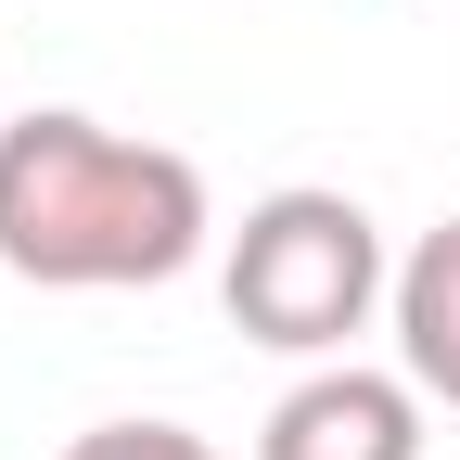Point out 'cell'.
Here are the masks:
<instances>
[{
	"mask_svg": "<svg viewBox=\"0 0 460 460\" xmlns=\"http://www.w3.org/2000/svg\"><path fill=\"white\" fill-rule=\"evenodd\" d=\"M65 460H217V447H205L192 422H90Z\"/></svg>",
	"mask_w": 460,
	"mask_h": 460,
	"instance_id": "5",
	"label": "cell"
},
{
	"mask_svg": "<svg viewBox=\"0 0 460 460\" xmlns=\"http://www.w3.org/2000/svg\"><path fill=\"white\" fill-rule=\"evenodd\" d=\"M205 256V166L128 141L102 115H13L0 128V269L39 295H128Z\"/></svg>",
	"mask_w": 460,
	"mask_h": 460,
	"instance_id": "1",
	"label": "cell"
},
{
	"mask_svg": "<svg viewBox=\"0 0 460 460\" xmlns=\"http://www.w3.org/2000/svg\"><path fill=\"white\" fill-rule=\"evenodd\" d=\"M384 307H396V371L460 410V217L396 256V295H384Z\"/></svg>",
	"mask_w": 460,
	"mask_h": 460,
	"instance_id": "4",
	"label": "cell"
},
{
	"mask_svg": "<svg viewBox=\"0 0 460 460\" xmlns=\"http://www.w3.org/2000/svg\"><path fill=\"white\" fill-rule=\"evenodd\" d=\"M217 295H230V332L281 345V358H332L396 295V269H384V230H371L358 192H307L295 180V192L243 205V230L217 256Z\"/></svg>",
	"mask_w": 460,
	"mask_h": 460,
	"instance_id": "2",
	"label": "cell"
},
{
	"mask_svg": "<svg viewBox=\"0 0 460 460\" xmlns=\"http://www.w3.org/2000/svg\"><path fill=\"white\" fill-rule=\"evenodd\" d=\"M256 460H422V384L332 358L256 422Z\"/></svg>",
	"mask_w": 460,
	"mask_h": 460,
	"instance_id": "3",
	"label": "cell"
}]
</instances>
